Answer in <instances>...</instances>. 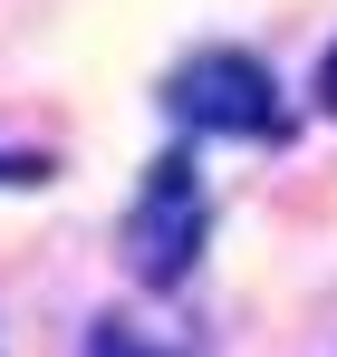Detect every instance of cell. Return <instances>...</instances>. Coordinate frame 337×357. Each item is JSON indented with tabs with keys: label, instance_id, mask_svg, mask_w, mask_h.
<instances>
[{
	"label": "cell",
	"instance_id": "6da1fadb",
	"mask_svg": "<svg viewBox=\"0 0 337 357\" xmlns=\"http://www.w3.org/2000/svg\"><path fill=\"white\" fill-rule=\"evenodd\" d=\"M155 107L173 116L183 145H260V155H280L289 135H299L289 87L270 77V59L241 49V39H203V49H183V59L164 68V87H155Z\"/></svg>",
	"mask_w": 337,
	"mask_h": 357
},
{
	"label": "cell",
	"instance_id": "7a4b0ae2",
	"mask_svg": "<svg viewBox=\"0 0 337 357\" xmlns=\"http://www.w3.org/2000/svg\"><path fill=\"white\" fill-rule=\"evenodd\" d=\"M203 251H212V183H203V155L173 135L164 155L135 174L125 213H116V261H125V280L145 299H173L203 271Z\"/></svg>",
	"mask_w": 337,
	"mask_h": 357
},
{
	"label": "cell",
	"instance_id": "3957f363",
	"mask_svg": "<svg viewBox=\"0 0 337 357\" xmlns=\"http://www.w3.org/2000/svg\"><path fill=\"white\" fill-rule=\"evenodd\" d=\"M77 357H193L183 338H155V328H135V319H87V348Z\"/></svg>",
	"mask_w": 337,
	"mask_h": 357
},
{
	"label": "cell",
	"instance_id": "277c9868",
	"mask_svg": "<svg viewBox=\"0 0 337 357\" xmlns=\"http://www.w3.org/2000/svg\"><path fill=\"white\" fill-rule=\"evenodd\" d=\"M49 174H58L49 145H0V193H39Z\"/></svg>",
	"mask_w": 337,
	"mask_h": 357
},
{
	"label": "cell",
	"instance_id": "5b68a950",
	"mask_svg": "<svg viewBox=\"0 0 337 357\" xmlns=\"http://www.w3.org/2000/svg\"><path fill=\"white\" fill-rule=\"evenodd\" d=\"M308 107H318V116L337 126V39L318 49V68H308Z\"/></svg>",
	"mask_w": 337,
	"mask_h": 357
}]
</instances>
